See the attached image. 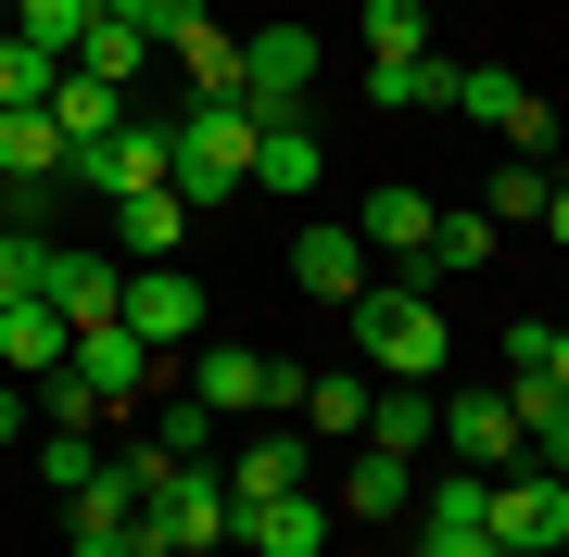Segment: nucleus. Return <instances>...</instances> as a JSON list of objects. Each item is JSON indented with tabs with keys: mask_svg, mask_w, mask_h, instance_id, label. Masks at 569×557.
Instances as JSON below:
<instances>
[{
	"mask_svg": "<svg viewBox=\"0 0 569 557\" xmlns=\"http://www.w3.org/2000/svg\"><path fill=\"white\" fill-rule=\"evenodd\" d=\"M430 267H392V279H367L355 291V355H367V380H443V355H456V330H443V305L418 291Z\"/></svg>",
	"mask_w": 569,
	"mask_h": 557,
	"instance_id": "f257e3e1",
	"label": "nucleus"
},
{
	"mask_svg": "<svg viewBox=\"0 0 569 557\" xmlns=\"http://www.w3.org/2000/svg\"><path fill=\"white\" fill-rule=\"evenodd\" d=\"M216 545H228V481L164 456L152 495H140V519H127V557H216Z\"/></svg>",
	"mask_w": 569,
	"mask_h": 557,
	"instance_id": "f03ea898",
	"label": "nucleus"
},
{
	"mask_svg": "<svg viewBox=\"0 0 569 557\" xmlns=\"http://www.w3.org/2000/svg\"><path fill=\"white\" fill-rule=\"evenodd\" d=\"M253 140H266V127L241 102H190L178 115V178H164V190H178L190 216H216L228 190H253Z\"/></svg>",
	"mask_w": 569,
	"mask_h": 557,
	"instance_id": "7ed1b4c3",
	"label": "nucleus"
},
{
	"mask_svg": "<svg viewBox=\"0 0 569 557\" xmlns=\"http://www.w3.org/2000/svg\"><path fill=\"white\" fill-rule=\"evenodd\" d=\"M305 89H317V26H253L241 39V115L305 127Z\"/></svg>",
	"mask_w": 569,
	"mask_h": 557,
	"instance_id": "20e7f679",
	"label": "nucleus"
},
{
	"mask_svg": "<svg viewBox=\"0 0 569 557\" xmlns=\"http://www.w3.org/2000/svg\"><path fill=\"white\" fill-rule=\"evenodd\" d=\"M203 406L216 418H291L305 406V368H279V355H253V342H203Z\"/></svg>",
	"mask_w": 569,
	"mask_h": 557,
	"instance_id": "39448f33",
	"label": "nucleus"
},
{
	"mask_svg": "<svg viewBox=\"0 0 569 557\" xmlns=\"http://www.w3.org/2000/svg\"><path fill=\"white\" fill-rule=\"evenodd\" d=\"M178 178V127H152V115H127L102 152H77L63 166V190H102V203H127V190H164Z\"/></svg>",
	"mask_w": 569,
	"mask_h": 557,
	"instance_id": "423d86ee",
	"label": "nucleus"
},
{
	"mask_svg": "<svg viewBox=\"0 0 569 557\" xmlns=\"http://www.w3.org/2000/svg\"><path fill=\"white\" fill-rule=\"evenodd\" d=\"M456 115H481L507 152H531V166L557 152V102H531V89L507 77V63H456Z\"/></svg>",
	"mask_w": 569,
	"mask_h": 557,
	"instance_id": "0eeeda50",
	"label": "nucleus"
},
{
	"mask_svg": "<svg viewBox=\"0 0 569 557\" xmlns=\"http://www.w3.org/2000/svg\"><path fill=\"white\" fill-rule=\"evenodd\" d=\"M39 305L63 317V330H102V317L127 305V267H102L89 241H51V253H39Z\"/></svg>",
	"mask_w": 569,
	"mask_h": 557,
	"instance_id": "6e6552de",
	"label": "nucleus"
},
{
	"mask_svg": "<svg viewBox=\"0 0 569 557\" xmlns=\"http://www.w3.org/2000/svg\"><path fill=\"white\" fill-rule=\"evenodd\" d=\"M443 456H456V469H519V406H507V392H443Z\"/></svg>",
	"mask_w": 569,
	"mask_h": 557,
	"instance_id": "1a4fd4ad",
	"label": "nucleus"
},
{
	"mask_svg": "<svg viewBox=\"0 0 569 557\" xmlns=\"http://www.w3.org/2000/svg\"><path fill=\"white\" fill-rule=\"evenodd\" d=\"M114 317L164 355V342H190V330H203V279H190V267H127V305H114Z\"/></svg>",
	"mask_w": 569,
	"mask_h": 557,
	"instance_id": "9d476101",
	"label": "nucleus"
},
{
	"mask_svg": "<svg viewBox=\"0 0 569 557\" xmlns=\"http://www.w3.org/2000/svg\"><path fill=\"white\" fill-rule=\"evenodd\" d=\"M430 216H443V203H430L418 178H380V190H367V203H355L342 228H355L367 253H392V267H418V253H430Z\"/></svg>",
	"mask_w": 569,
	"mask_h": 557,
	"instance_id": "9b49d317",
	"label": "nucleus"
},
{
	"mask_svg": "<svg viewBox=\"0 0 569 557\" xmlns=\"http://www.w3.org/2000/svg\"><path fill=\"white\" fill-rule=\"evenodd\" d=\"M228 545H253V557H317V545H329V495L305 481V495H266V507H228Z\"/></svg>",
	"mask_w": 569,
	"mask_h": 557,
	"instance_id": "f8f14e48",
	"label": "nucleus"
},
{
	"mask_svg": "<svg viewBox=\"0 0 569 557\" xmlns=\"http://www.w3.org/2000/svg\"><path fill=\"white\" fill-rule=\"evenodd\" d=\"M216 481H228V507H266V495H305V481H317V469H305V418H279V431H253V444L228 456Z\"/></svg>",
	"mask_w": 569,
	"mask_h": 557,
	"instance_id": "ddd939ff",
	"label": "nucleus"
},
{
	"mask_svg": "<svg viewBox=\"0 0 569 557\" xmlns=\"http://www.w3.org/2000/svg\"><path fill=\"white\" fill-rule=\"evenodd\" d=\"M367 267H380V253H367L342 216H305V241H291V279H305L317 305H355V291H367Z\"/></svg>",
	"mask_w": 569,
	"mask_h": 557,
	"instance_id": "4468645a",
	"label": "nucleus"
},
{
	"mask_svg": "<svg viewBox=\"0 0 569 557\" xmlns=\"http://www.w3.org/2000/svg\"><path fill=\"white\" fill-rule=\"evenodd\" d=\"M367 444L418 469V456L443 444V392H430V380H380V392H367Z\"/></svg>",
	"mask_w": 569,
	"mask_h": 557,
	"instance_id": "2eb2a0df",
	"label": "nucleus"
},
{
	"mask_svg": "<svg viewBox=\"0 0 569 557\" xmlns=\"http://www.w3.org/2000/svg\"><path fill=\"white\" fill-rule=\"evenodd\" d=\"M164 51L190 63V102H241V39H228V26L203 13V0H190V13L164 26Z\"/></svg>",
	"mask_w": 569,
	"mask_h": 557,
	"instance_id": "dca6fc26",
	"label": "nucleus"
},
{
	"mask_svg": "<svg viewBox=\"0 0 569 557\" xmlns=\"http://www.w3.org/2000/svg\"><path fill=\"white\" fill-rule=\"evenodd\" d=\"M77 380L102 392V406H127V392H152V342L127 330V317H102V330H77Z\"/></svg>",
	"mask_w": 569,
	"mask_h": 557,
	"instance_id": "f3484780",
	"label": "nucleus"
},
{
	"mask_svg": "<svg viewBox=\"0 0 569 557\" xmlns=\"http://www.w3.org/2000/svg\"><path fill=\"white\" fill-rule=\"evenodd\" d=\"M178 241H190L178 190H127V203H114V253H127V267H178Z\"/></svg>",
	"mask_w": 569,
	"mask_h": 557,
	"instance_id": "a211bd4d",
	"label": "nucleus"
},
{
	"mask_svg": "<svg viewBox=\"0 0 569 557\" xmlns=\"http://www.w3.org/2000/svg\"><path fill=\"white\" fill-rule=\"evenodd\" d=\"M0 368H26V380H51V368H77V330L26 291V305H0Z\"/></svg>",
	"mask_w": 569,
	"mask_h": 557,
	"instance_id": "6ab92c4d",
	"label": "nucleus"
},
{
	"mask_svg": "<svg viewBox=\"0 0 569 557\" xmlns=\"http://www.w3.org/2000/svg\"><path fill=\"white\" fill-rule=\"evenodd\" d=\"M51 127H63V166H77V152H102L114 127H127V89H102V77H77V63H63V89H51Z\"/></svg>",
	"mask_w": 569,
	"mask_h": 557,
	"instance_id": "aec40b11",
	"label": "nucleus"
},
{
	"mask_svg": "<svg viewBox=\"0 0 569 557\" xmlns=\"http://www.w3.org/2000/svg\"><path fill=\"white\" fill-rule=\"evenodd\" d=\"M367 102H380V115H443V102H456V63H443V51L367 63Z\"/></svg>",
	"mask_w": 569,
	"mask_h": 557,
	"instance_id": "412c9836",
	"label": "nucleus"
},
{
	"mask_svg": "<svg viewBox=\"0 0 569 557\" xmlns=\"http://www.w3.org/2000/svg\"><path fill=\"white\" fill-rule=\"evenodd\" d=\"M406 495H418L406 456H380V444H355V456H342V519H406Z\"/></svg>",
	"mask_w": 569,
	"mask_h": 557,
	"instance_id": "4be33fe9",
	"label": "nucleus"
},
{
	"mask_svg": "<svg viewBox=\"0 0 569 557\" xmlns=\"http://www.w3.org/2000/svg\"><path fill=\"white\" fill-rule=\"evenodd\" d=\"M0 190H63V127L51 115H0Z\"/></svg>",
	"mask_w": 569,
	"mask_h": 557,
	"instance_id": "5701e85b",
	"label": "nucleus"
},
{
	"mask_svg": "<svg viewBox=\"0 0 569 557\" xmlns=\"http://www.w3.org/2000/svg\"><path fill=\"white\" fill-rule=\"evenodd\" d=\"M367 392H380V380H355V368H305V406H291V418L329 431V444H367Z\"/></svg>",
	"mask_w": 569,
	"mask_h": 557,
	"instance_id": "b1692460",
	"label": "nucleus"
},
{
	"mask_svg": "<svg viewBox=\"0 0 569 557\" xmlns=\"http://www.w3.org/2000/svg\"><path fill=\"white\" fill-rule=\"evenodd\" d=\"M317 178H329V152H317V127H266V140H253V190H291V203H305Z\"/></svg>",
	"mask_w": 569,
	"mask_h": 557,
	"instance_id": "393cba45",
	"label": "nucleus"
},
{
	"mask_svg": "<svg viewBox=\"0 0 569 557\" xmlns=\"http://www.w3.org/2000/svg\"><path fill=\"white\" fill-rule=\"evenodd\" d=\"M51 89H63V63H51L39 39H13V26H0V115H51Z\"/></svg>",
	"mask_w": 569,
	"mask_h": 557,
	"instance_id": "a878e982",
	"label": "nucleus"
},
{
	"mask_svg": "<svg viewBox=\"0 0 569 557\" xmlns=\"http://www.w3.org/2000/svg\"><path fill=\"white\" fill-rule=\"evenodd\" d=\"M152 51H164V39H140V26H114V13H102V26H89V39H77V77L127 89V77H152Z\"/></svg>",
	"mask_w": 569,
	"mask_h": 557,
	"instance_id": "bb28decb",
	"label": "nucleus"
},
{
	"mask_svg": "<svg viewBox=\"0 0 569 557\" xmlns=\"http://www.w3.org/2000/svg\"><path fill=\"white\" fill-rule=\"evenodd\" d=\"M545 190H557V166H531V152H519V166L481 178V216H493V228H545Z\"/></svg>",
	"mask_w": 569,
	"mask_h": 557,
	"instance_id": "cd10ccee",
	"label": "nucleus"
},
{
	"mask_svg": "<svg viewBox=\"0 0 569 557\" xmlns=\"http://www.w3.org/2000/svg\"><path fill=\"white\" fill-rule=\"evenodd\" d=\"M89 26H102V0H13V39H39L51 63H77Z\"/></svg>",
	"mask_w": 569,
	"mask_h": 557,
	"instance_id": "c85d7f7f",
	"label": "nucleus"
},
{
	"mask_svg": "<svg viewBox=\"0 0 569 557\" xmlns=\"http://www.w3.org/2000/svg\"><path fill=\"white\" fill-rule=\"evenodd\" d=\"M430 279H468V267H493V216H430V253H418Z\"/></svg>",
	"mask_w": 569,
	"mask_h": 557,
	"instance_id": "c756f323",
	"label": "nucleus"
},
{
	"mask_svg": "<svg viewBox=\"0 0 569 557\" xmlns=\"http://www.w3.org/2000/svg\"><path fill=\"white\" fill-rule=\"evenodd\" d=\"M406 51H430V13L418 0H367V63H406Z\"/></svg>",
	"mask_w": 569,
	"mask_h": 557,
	"instance_id": "7c9ffc66",
	"label": "nucleus"
},
{
	"mask_svg": "<svg viewBox=\"0 0 569 557\" xmlns=\"http://www.w3.org/2000/svg\"><path fill=\"white\" fill-rule=\"evenodd\" d=\"M152 456H178V469H190V456H203V469H216V406H203V392L152 418Z\"/></svg>",
	"mask_w": 569,
	"mask_h": 557,
	"instance_id": "2f4dec72",
	"label": "nucleus"
},
{
	"mask_svg": "<svg viewBox=\"0 0 569 557\" xmlns=\"http://www.w3.org/2000/svg\"><path fill=\"white\" fill-rule=\"evenodd\" d=\"M507 406H519V444L569 431V380H545V368H519V380H507Z\"/></svg>",
	"mask_w": 569,
	"mask_h": 557,
	"instance_id": "473e14b6",
	"label": "nucleus"
},
{
	"mask_svg": "<svg viewBox=\"0 0 569 557\" xmlns=\"http://www.w3.org/2000/svg\"><path fill=\"white\" fill-rule=\"evenodd\" d=\"M89 418H102V392H89L77 368H51L39 380V431H89Z\"/></svg>",
	"mask_w": 569,
	"mask_h": 557,
	"instance_id": "72a5a7b5",
	"label": "nucleus"
},
{
	"mask_svg": "<svg viewBox=\"0 0 569 557\" xmlns=\"http://www.w3.org/2000/svg\"><path fill=\"white\" fill-rule=\"evenodd\" d=\"M481 507H493V469H456V481H430V507H418V519H456V533H481Z\"/></svg>",
	"mask_w": 569,
	"mask_h": 557,
	"instance_id": "f704fd0d",
	"label": "nucleus"
},
{
	"mask_svg": "<svg viewBox=\"0 0 569 557\" xmlns=\"http://www.w3.org/2000/svg\"><path fill=\"white\" fill-rule=\"evenodd\" d=\"M89 469H102V444H89V431H39V481H51V495H77Z\"/></svg>",
	"mask_w": 569,
	"mask_h": 557,
	"instance_id": "c9c22d12",
	"label": "nucleus"
},
{
	"mask_svg": "<svg viewBox=\"0 0 569 557\" xmlns=\"http://www.w3.org/2000/svg\"><path fill=\"white\" fill-rule=\"evenodd\" d=\"M39 253H51L39 228H0V305H26V291H39Z\"/></svg>",
	"mask_w": 569,
	"mask_h": 557,
	"instance_id": "e433bc0d",
	"label": "nucleus"
},
{
	"mask_svg": "<svg viewBox=\"0 0 569 557\" xmlns=\"http://www.w3.org/2000/svg\"><path fill=\"white\" fill-rule=\"evenodd\" d=\"M406 557H493V533H456V519H418Z\"/></svg>",
	"mask_w": 569,
	"mask_h": 557,
	"instance_id": "4c0bfd02",
	"label": "nucleus"
},
{
	"mask_svg": "<svg viewBox=\"0 0 569 557\" xmlns=\"http://www.w3.org/2000/svg\"><path fill=\"white\" fill-rule=\"evenodd\" d=\"M545 342H557V317H507V380H519V368H545Z\"/></svg>",
	"mask_w": 569,
	"mask_h": 557,
	"instance_id": "58836bf2",
	"label": "nucleus"
},
{
	"mask_svg": "<svg viewBox=\"0 0 569 557\" xmlns=\"http://www.w3.org/2000/svg\"><path fill=\"white\" fill-rule=\"evenodd\" d=\"M102 13H114V26H140V39H164V26L190 13V0H102Z\"/></svg>",
	"mask_w": 569,
	"mask_h": 557,
	"instance_id": "ea45409f",
	"label": "nucleus"
},
{
	"mask_svg": "<svg viewBox=\"0 0 569 557\" xmlns=\"http://www.w3.org/2000/svg\"><path fill=\"white\" fill-rule=\"evenodd\" d=\"M26 418H39V406H26V392H13V380H0V456H13V444H26Z\"/></svg>",
	"mask_w": 569,
	"mask_h": 557,
	"instance_id": "a19ab883",
	"label": "nucleus"
},
{
	"mask_svg": "<svg viewBox=\"0 0 569 557\" xmlns=\"http://www.w3.org/2000/svg\"><path fill=\"white\" fill-rule=\"evenodd\" d=\"M545 228H557V253H569V178H557V190H545Z\"/></svg>",
	"mask_w": 569,
	"mask_h": 557,
	"instance_id": "79ce46f5",
	"label": "nucleus"
},
{
	"mask_svg": "<svg viewBox=\"0 0 569 557\" xmlns=\"http://www.w3.org/2000/svg\"><path fill=\"white\" fill-rule=\"evenodd\" d=\"M531 456H545V469H557V481H569V431H545V444H531Z\"/></svg>",
	"mask_w": 569,
	"mask_h": 557,
	"instance_id": "37998d69",
	"label": "nucleus"
},
{
	"mask_svg": "<svg viewBox=\"0 0 569 557\" xmlns=\"http://www.w3.org/2000/svg\"><path fill=\"white\" fill-rule=\"evenodd\" d=\"M77 557H127V545H77Z\"/></svg>",
	"mask_w": 569,
	"mask_h": 557,
	"instance_id": "c03bdc74",
	"label": "nucleus"
},
{
	"mask_svg": "<svg viewBox=\"0 0 569 557\" xmlns=\"http://www.w3.org/2000/svg\"><path fill=\"white\" fill-rule=\"evenodd\" d=\"M0 26H13V0H0Z\"/></svg>",
	"mask_w": 569,
	"mask_h": 557,
	"instance_id": "a18cd8bd",
	"label": "nucleus"
},
{
	"mask_svg": "<svg viewBox=\"0 0 569 557\" xmlns=\"http://www.w3.org/2000/svg\"><path fill=\"white\" fill-rule=\"evenodd\" d=\"M557 557H569V545H557Z\"/></svg>",
	"mask_w": 569,
	"mask_h": 557,
	"instance_id": "49530a36",
	"label": "nucleus"
}]
</instances>
